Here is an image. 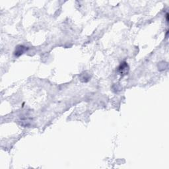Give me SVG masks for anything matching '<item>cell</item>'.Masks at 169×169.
<instances>
[{"instance_id":"obj_1","label":"cell","mask_w":169,"mask_h":169,"mask_svg":"<svg viewBox=\"0 0 169 169\" xmlns=\"http://www.w3.org/2000/svg\"><path fill=\"white\" fill-rule=\"evenodd\" d=\"M29 48H27V47L24 46L23 45L17 46L15 48V51L14 52L15 56L16 57H19L20 56H21L22 54H23Z\"/></svg>"},{"instance_id":"obj_2","label":"cell","mask_w":169,"mask_h":169,"mask_svg":"<svg viewBox=\"0 0 169 169\" xmlns=\"http://www.w3.org/2000/svg\"><path fill=\"white\" fill-rule=\"evenodd\" d=\"M129 71V67L128 64L126 62H123L120 64V66L118 68V71L120 75H126L128 73Z\"/></svg>"},{"instance_id":"obj_3","label":"cell","mask_w":169,"mask_h":169,"mask_svg":"<svg viewBox=\"0 0 169 169\" xmlns=\"http://www.w3.org/2000/svg\"><path fill=\"white\" fill-rule=\"evenodd\" d=\"M166 21H167V23H168V13H166Z\"/></svg>"}]
</instances>
